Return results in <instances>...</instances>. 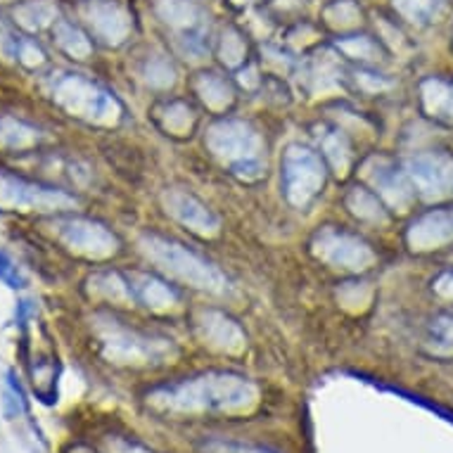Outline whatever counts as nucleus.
Here are the masks:
<instances>
[{
    "instance_id": "31",
    "label": "nucleus",
    "mask_w": 453,
    "mask_h": 453,
    "mask_svg": "<svg viewBox=\"0 0 453 453\" xmlns=\"http://www.w3.org/2000/svg\"><path fill=\"white\" fill-rule=\"evenodd\" d=\"M337 50L344 52L351 60L371 62L380 55L378 43L371 36H347L337 41Z\"/></svg>"
},
{
    "instance_id": "29",
    "label": "nucleus",
    "mask_w": 453,
    "mask_h": 453,
    "mask_svg": "<svg viewBox=\"0 0 453 453\" xmlns=\"http://www.w3.org/2000/svg\"><path fill=\"white\" fill-rule=\"evenodd\" d=\"M219 58L226 67H240L245 62L247 45L238 29L223 31L221 41H219Z\"/></svg>"
},
{
    "instance_id": "3",
    "label": "nucleus",
    "mask_w": 453,
    "mask_h": 453,
    "mask_svg": "<svg viewBox=\"0 0 453 453\" xmlns=\"http://www.w3.org/2000/svg\"><path fill=\"white\" fill-rule=\"evenodd\" d=\"M138 247L162 273L173 280L193 285L197 290L214 292V295H223L228 290V278L214 264H209L179 242H172L155 233H145L138 240Z\"/></svg>"
},
{
    "instance_id": "37",
    "label": "nucleus",
    "mask_w": 453,
    "mask_h": 453,
    "mask_svg": "<svg viewBox=\"0 0 453 453\" xmlns=\"http://www.w3.org/2000/svg\"><path fill=\"white\" fill-rule=\"evenodd\" d=\"M233 453H264V451H250V449H233V446H228Z\"/></svg>"
},
{
    "instance_id": "34",
    "label": "nucleus",
    "mask_w": 453,
    "mask_h": 453,
    "mask_svg": "<svg viewBox=\"0 0 453 453\" xmlns=\"http://www.w3.org/2000/svg\"><path fill=\"white\" fill-rule=\"evenodd\" d=\"M17 55H19V60L27 62V65H41V62H43V52L38 50L34 43H29V41H24V43L17 45Z\"/></svg>"
},
{
    "instance_id": "36",
    "label": "nucleus",
    "mask_w": 453,
    "mask_h": 453,
    "mask_svg": "<svg viewBox=\"0 0 453 453\" xmlns=\"http://www.w3.org/2000/svg\"><path fill=\"white\" fill-rule=\"evenodd\" d=\"M114 453H150L148 449L134 444V441H124V439H117L114 441Z\"/></svg>"
},
{
    "instance_id": "4",
    "label": "nucleus",
    "mask_w": 453,
    "mask_h": 453,
    "mask_svg": "<svg viewBox=\"0 0 453 453\" xmlns=\"http://www.w3.org/2000/svg\"><path fill=\"white\" fill-rule=\"evenodd\" d=\"M97 333H100L104 354L111 361H117V364H162V361L176 354L172 340L138 333L134 327L121 326L119 320L107 319V316L100 319V323H97Z\"/></svg>"
},
{
    "instance_id": "12",
    "label": "nucleus",
    "mask_w": 453,
    "mask_h": 453,
    "mask_svg": "<svg viewBox=\"0 0 453 453\" xmlns=\"http://www.w3.org/2000/svg\"><path fill=\"white\" fill-rule=\"evenodd\" d=\"M162 202L166 214L176 219L179 223H183L193 233H200V235H216L219 233L221 223H219L214 211L204 202L197 200L195 195L188 193V190H180V188L164 190Z\"/></svg>"
},
{
    "instance_id": "24",
    "label": "nucleus",
    "mask_w": 453,
    "mask_h": 453,
    "mask_svg": "<svg viewBox=\"0 0 453 453\" xmlns=\"http://www.w3.org/2000/svg\"><path fill=\"white\" fill-rule=\"evenodd\" d=\"M323 19L327 27L333 29L347 31L358 27L361 22V8H358L354 0H333L326 10H323Z\"/></svg>"
},
{
    "instance_id": "19",
    "label": "nucleus",
    "mask_w": 453,
    "mask_h": 453,
    "mask_svg": "<svg viewBox=\"0 0 453 453\" xmlns=\"http://www.w3.org/2000/svg\"><path fill=\"white\" fill-rule=\"evenodd\" d=\"M425 111L437 119L453 121V83L441 79H427L420 86Z\"/></svg>"
},
{
    "instance_id": "1",
    "label": "nucleus",
    "mask_w": 453,
    "mask_h": 453,
    "mask_svg": "<svg viewBox=\"0 0 453 453\" xmlns=\"http://www.w3.org/2000/svg\"><path fill=\"white\" fill-rule=\"evenodd\" d=\"M150 403L173 413L247 411L257 403V387L235 372H202L150 394Z\"/></svg>"
},
{
    "instance_id": "22",
    "label": "nucleus",
    "mask_w": 453,
    "mask_h": 453,
    "mask_svg": "<svg viewBox=\"0 0 453 453\" xmlns=\"http://www.w3.org/2000/svg\"><path fill=\"white\" fill-rule=\"evenodd\" d=\"M93 290L97 295H103L104 299L110 302H117V304H128L134 302V290H131V282L119 273H100L93 278Z\"/></svg>"
},
{
    "instance_id": "2",
    "label": "nucleus",
    "mask_w": 453,
    "mask_h": 453,
    "mask_svg": "<svg viewBox=\"0 0 453 453\" xmlns=\"http://www.w3.org/2000/svg\"><path fill=\"white\" fill-rule=\"evenodd\" d=\"M209 152L226 164L238 179L257 180L266 173L264 141L259 131L242 119H221L207 131Z\"/></svg>"
},
{
    "instance_id": "11",
    "label": "nucleus",
    "mask_w": 453,
    "mask_h": 453,
    "mask_svg": "<svg viewBox=\"0 0 453 453\" xmlns=\"http://www.w3.org/2000/svg\"><path fill=\"white\" fill-rule=\"evenodd\" d=\"M365 179L371 180L372 188L385 197L394 209L406 211L411 207V202L416 197V188L411 183L409 173L402 172L399 166L385 157H372L371 162L364 166Z\"/></svg>"
},
{
    "instance_id": "21",
    "label": "nucleus",
    "mask_w": 453,
    "mask_h": 453,
    "mask_svg": "<svg viewBox=\"0 0 453 453\" xmlns=\"http://www.w3.org/2000/svg\"><path fill=\"white\" fill-rule=\"evenodd\" d=\"M320 148H323V155L327 157V162L337 173H347V169L351 166V145L349 138L342 134V131H327L320 138Z\"/></svg>"
},
{
    "instance_id": "32",
    "label": "nucleus",
    "mask_w": 453,
    "mask_h": 453,
    "mask_svg": "<svg viewBox=\"0 0 453 453\" xmlns=\"http://www.w3.org/2000/svg\"><path fill=\"white\" fill-rule=\"evenodd\" d=\"M0 280L5 282L8 288H12V290H19V288L27 285V280L19 273V268L15 266V261L10 259L5 252H0Z\"/></svg>"
},
{
    "instance_id": "20",
    "label": "nucleus",
    "mask_w": 453,
    "mask_h": 453,
    "mask_svg": "<svg viewBox=\"0 0 453 453\" xmlns=\"http://www.w3.org/2000/svg\"><path fill=\"white\" fill-rule=\"evenodd\" d=\"M347 207L357 219L371 223H385L387 211L382 209V202L378 200V195L364 188H351V193L347 195Z\"/></svg>"
},
{
    "instance_id": "10",
    "label": "nucleus",
    "mask_w": 453,
    "mask_h": 453,
    "mask_svg": "<svg viewBox=\"0 0 453 453\" xmlns=\"http://www.w3.org/2000/svg\"><path fill=\"white\" fill-rule=\"evenodd\" d=\"M58 233L60 238L67 242L76 252L88 254L96 259L111 257L119 247V240L114 238V233L107 231L104 226L88 219H65L58 221Z\"/></svg>"
},
{
    "instance_id": "33",
    "label": "nucleus",
    "mask_w": 453,
    "mask_h": 453,
    "mask_svg": "<svg viewBox=\"0 0 453 453\" xmlns=\"http://www.w3.org/2000/svg\"><path fill=\"white\" fill-rule=\"evenodd\" d=\"M357 86L365 93H380V90L389 88L392 83L387 81L385 76L372 74V72H358L357 74Z\"/></svg>"
},
{
    "instance_id": "18",
    "label": "nucleus",
    "mask_w": 453,
    "mask_h": 453,
    "mask_svg": "<svg viewBox=\"0 0 453 453\" xmlns=\"http://www.w3.org/2000/svg\"><path fill=\"white\" fill-rule=\"evenodd\" d=\"M195 93L200 96V100L207 104L209 110L221 111L226 110L228 104L233 103L235 97V90L223 76L214 74V72H204V74H197L195 79Z\"/></svg>"
},
{
    "instance_id": "38",
    "label": "nucleus",
    "mask_w": 453,
    "mask_h": 453,
    "mask_svg": "<svg viewBox=\"0 0 453 453\" xmlns=\"http://www.w3.org/2000/svg\"><path fill=\"white\" fill-rule=\"evenodd\" d=\"M235 5H247V3H252V0H233Z\"/></svg>"
},
{
    "instance_id": "16",
    "label": "nucleus",
    "mask_w": 453,
    "mask_h": 453,
    "mask_svg": "<svg viewBox=\"0 0 453 453\" xmlns=\"http://www.w3.org/2000/svg\"><path fill=\"white\" fill-rule=\"evenodd\" d=\"M411 250L416 252H427V250H437L453 240V209H434L427 211L420 219L411 223L409 228Z\"/></svg>"
},
{
    "instance_id": "35",
    "label": "nucleus",
    "mask_w": 453,
    "mask_h": 453,
    "mask_svg": "<svg viewBox=\"0 0 453 453\" xmlns=\"http://www.w3.org/2000/svg\"><path fill=\"white\" fill-rule=\"evenodd\" d=\"M434 292L453 302V271H446V273L439 275L437 282H434Z\"/></svg>"
},
{
    "instance_id": "27",
    "label": "nucleus",
    "mask_w": 453,
    "mask_h": 453,
    "mask_svg": "<svg viewBox=\"0 0 453 453\" xmlns=\"http://www.w3.org/2000/svg\"><path fill=\"white\" fill-rule=\"evenodd\" d=\"M58 15V10L52 8L50 3H45V0H34V3H27L22 8H17L15 17L19 19L24 29L29 31H38L43 29L45 24H50Z\"/></svg>"
},
{
    "instance_id": "28",
    "label": "nucleus",
    "mask_w": 453,
    "mask_h": 453,
    "mask_svg": "<svg viewBox=\"0 0 453 453\" xmlns=\"http://www.w3.org/2000/svg\"><path fill=\"white\" fill-rule=\"evenodd\" d=\"M394 10L411 24H427L434 19L439 0H392Z\"/></svg>"
},
{
    "instance_id": "14",
    "label": "nucleus",
    "mask_w": 453,
    "mask_h": 453,
    "mask_svg": "<svg viewBox=\"0 0 453 453\" xmlns=\"http://www.w3.org/2000/svg\"><path fill=\"white\" fill-rule=\"evenodd\" d=\"M0 204L5 207H36V209H60L74 204V197H69L62 190L31 186L24 180L0 176Z\"/></svg>"
},
{
    "instance_id": "5",
    "label": "nucleus",
    "mask_w": 453,
    "mask_h": 453,
    "mask_svg": "<svg viewBox=\"0 0 453 453\" xmlns=\"http://www.w3.org/2000/svg\"><path fill=\"white\" fill-rule=\"evenodd\" d=\"M55 100L67 107L72 114L96 124H117L121 119V104L110 90L100 88L97 83L83 79L81 74H67L55 81L52 88Z\"/></svg>"
},
{
    "instance_id": "13",
    "label": "nucleus",
    "mask_w": 453,
    "mask_h": 453,
    "mask_svg": "<svg viewBox=\"0 0 453 453\" xmlns=\"http://www.w3.org/2000/svg\"><path fill=\"white\" fill-rule=\"evenodd\" d=\"M83 17L107 45L124 43L134 27L131 15L114 0H88L83 5Z\"/></svg>"
},
{
    "instance_id": "25",
    "label": "nucleus",
    "mask_w": 453,
    "mask_h": 453,
    "mask_svg": "<svg viewBox=\"0 0 453 453\" xmlns=\"http://www.w3.org/2000/svg\"><path fill=\"white\" fill-rule=\"evenodd\" d=\"M159 119H162L164 128L166 131H172L176 135H183L188 134L195 124V111L190 104L180 103V100H173L159 111Z\"/></svg>"
},
{
    "instance_id": "17",
    "label": "nucleus",
    "mask_w": 453,
    "mask_h": 453,
    "mask_svg": "<svg viewBox=\"0 0 453 453\" xmlns=\"http://www.w3.org/2000/svg\"><path fill=\"white\" fill-rule=\"evenodd\" d=\"M128 282H131L134 297L142 302L148 309H152V311H166L179 302L176 290L169 288L164 280H159V278H155V275L131 273Z\"/></svg>"
},
{
    "instance_id": "30",
    "label": "nucleus",
    "mask_w": 453,
    "mask_h": 453,
    "mask_svg": "<svg viewBox=\"0 0 453 453\" xmlns=\"http://www.w3.org/2000/svg\"><path fill=\"white\" fill-rule=\"evenodd\" d=\"M142 74H145V81L152 86V88H169L176 83V69L166 58L162 55H152L148 62H145V69H142Z\"/></svg>"
},
{
    "instance_id": "23",
    "label": "nucleus",
    "mask_w": 453,
    "mask_h": 453,
    "mask_svg": "<svg viewBox=\"0 0 453 453\" xmlns=\"http://www.w3.org/2000/svg\"><path fill=\"white\" fill-rule=\"evenodd\" d=\"M55 38H58V43H60L62 50H67L69 55H74L76 60H86L93 50V45L86 38L79 27L69 22H58L55 24Z\"/></svg>"
},
{
    "instance_id": "7",
    "label": "nucleus",
    "mask_w": 453,
    "mask_h": 453,
    "mask_svg": "<svg viewBox=\"0 0 453 453\" xmlns=\"http://www.w3.org/2000/svg\"><path fill=\"white\" fill-rule=\"evenodd\" d=\"M313 254L320 261H326L334 268H347V271H365L375 264V252L368 242H364L351 233L337 231V228H320L313 235Z\"/></svg>"
},
{
    "instance_id": "15",
    "label": "nucleus",
    "mask_w": 453,
    "mask_h": 453,
    "mask_svg": "<svg viewBox=\"0 0 453 453\" xmlns=\"http://www.w3.org/2000/svg\"><path fill=\"white\" fill-rule=\"evenodd\" d=\"M195 327L209 347L221 351H240L245 347V333L242 327L216 309H202L195 316Z\"/></svg>"
},
{
    "instance_id": "6",
    "label": "nucleus",
    "mask_w": 453,
    "mask_h": 453,
    "mask_svg": "<svg viewBox=\"0 0 453 453\" xmlns=\"http://www.w3.org/2000/svg\"><path fill=\"white\" fill-rule=\"evenodd\" d=\"M282 190L292 207H309L326 186V164L306 145H290L282 155Z\"/></svg>"
},
{
    "instance_id": "26",
    "label": "nucleus",
    "mask_w": 453,
    "mask_h": 453,
    "mask_svg": "<svg viewBox=\"0 0 453 453\" xmlns=\"http://www.w3.org/2000/svg\"><path fill=\"white\" fill-rule=\"evenodd\" d=\"M427 347L434 354H453V313H439L427 330Z\"/></svg>"
},
{
    "instance_id": "8",
    "label": "nucleus",
    "mask_w": 453,
    "mask_h": 453,
    "mask_svg": "<svg viewBox=\"0 0 453 453\" xmlns=\"http://www.w3.org/2000/svg\"><path fill=\"white\" fill-rule=\"evenodd\" d=\"M155 10L166 27L180 34V50L197 60L207 48L204 41L207 31H204V15L200 5L193 0H157Z\"/></svg>"
},
{
    "instance_id": "9",
    "label": "nucleus",
    "mask_w": 453,
    "mask_h": 453,
    "mask_svg": "<svg viewBox=\"0 0 453 453\" xmlns=\"http://www.w3.org/2000/svg\"><path fill=\"white\" fill-rule=\"evenodd\" d=\"M413 188L427 200H439L453 193V157L444 152H423L411 157L406 169Z\"/></svg>"
}]
</instances>
